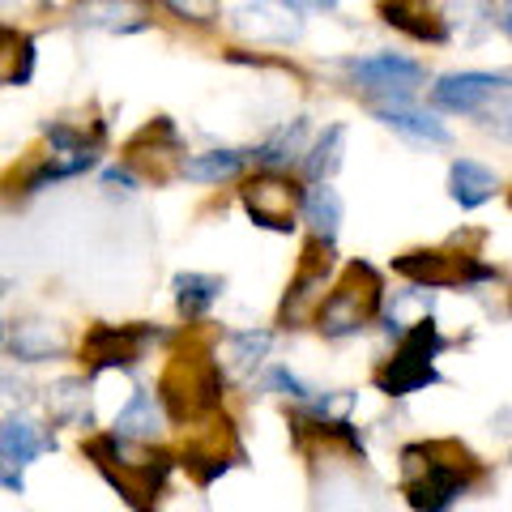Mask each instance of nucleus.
I'll list each match as a JSON object with an SVG mask.
<instances>
[{
  "label": "nucleus",
  "mask_w": 512,
  "mask_h": 512,
  "mask_svg": "<svg viewBox=\"0 0 512 512\" xmlns=\"http://www.w3.org/2000/svg\"><path fill=\"white\" fill-rule=\"evenodd\" d=\"M303 154H308V116H295V120L278 124L274 133H269L248 158L261 171H282V167H291V163H303Z\"/></svg>",
  "instance_id": "nucleus-22"
},
{
  "label": "nucleus",
  "mask_w": 512,
  "mask_h": 512,
  "mask_svg": "<svg viewBox=\"0 0 512 512\" xmlns=\"http://www.w3.org/2000/svg\"><path fill=\"white\" fill-rule=\"evenodd\" d=\"M244 444H239L231 419H222V410L214 414V419H205L192 427V440L184 444V453L175 457L180 466L192 474V483L197 487H214L222 474L244 466Z\"/></svg>",
  "instance_id": "nucleus-9"
},
{
  "label": "nucleus",
  "mask_w": 512,
  "mask_h": 512,
  "mask_svg": "<svg viewBox=\"0 0 512 512\" xmlns=\"http://www.w3.org/2000/svg\"><path fill=\"white\" fill-rule=\"evenodd\" d=\"M0 402L22 414L30 402H35V384H30L18 367H5V372H0Z\"/></svg>",
  "instance_id": "nucleus-33"
},
{
  "label": "nucleus",
  "mask_w": 512,
  "mask_h": 512,
  "mask_svg": "<svg viewBox=\"0 0 512 512\" xmlns=\"http://www.w3.org/2000/svg\"><path fill=\"white\" fill-rule=\"evenodd\" d=\"M0 338H5V325H0Z\"/></svg>",
  "instance_id": "nucleus-40"
},
{
  "label": "nucleus",
  "mask_w": 512,
  "mask_h": 512,
  "mask_svg": "<svg viewBox=\"0 0 512 512\" xmlns=\"http://www.w3.org/2000/svg\"><path fill=\"white\" fill-rule=\"evenodd\" d=\"M483 124H487V133H495L500 141H508V146H512V99H508V103H500L495 111H487Z\"/></svg>",
  "instance_id": "nucleus-34"
},
{
  "label": "nucleus",
  "mask_w": 512,
  "mask_h": 512,
  "mask_svg": "<svg viewBox=\"0 0 512 512\" xmlns=\"http://www.w3.org/2000/svg\"><path fill=\"white\" fill-rule=\"evenodd\" d=\"M329 278H333V244H325V239H308L295 278H291V286H286V295L278 303V325L299 329L303 320H312L320 299H325V291L333 286Z\"/></svg>",
  "instance_id": "nucleus-10"
},
{
  "label": "nucleus",
  "mask_w": 512,
  "mask_h": 512,
  "mask_svg": "<svg viewBox=\"0 0 512 512\" xmlns=\"http://www.w3.org/2000/svg\"><path fill=\"white\" fill-rule=\"evenodd\" d=\"M82 453L94 461V470L103 474V483L120 495L133 512H158L171 483L175 457L158 444H133L120 440L111 431H99L82 444Z\"/></svg>",
  "instance_id": "nucleus-2"
},
{
  "label": "nucleus",
  "mask_w": 512,
  "mask_h": 512,
  "mask_svg": "<svg viewBox=\"0 0 512 512\" xmlns=\"http://www.w3.org/2000/svg\"><path fill=\"white\" fill-rule=\"evenodd\" d=\"M103 150H90V154H47L43 163L26 175V192H43L47 184H60V180H77V175H86L99 167Z\"/></svg>",
  "instance_id": "nucleus-30"
},
{
  "label": "nucleus",
  "mask_w": 512,
  "mask_h": 512,
  "mask_svg": "<svg viewBox=\"0 0 512 512\" xmlns=\"http://www.w3.org/2000/svg\"><path fill=\"white\" fill-rule=\"evenodd\" d=\"M299 214L303 222H308V231L312 239H325V244H333L342 231V197H338V188H329V184H312L308 192H303V205H299Z\"/></svg>",
  "instance_id": "nucleus-26"
},
{
  "label": "nucleus",
  "mask_w": 512,
  "mask_h": 512,
  "mask_svg": "<svg viewBox=\"0 0 512 512\" xmlns=\"http://www.w3.org/2000/svg\"><path fill=\"white\" fill-rule=\"evenodd\" d=\"M342 69L350 73L372 107H397V103H410L414 94L427 86V69L410 56H397V52H376V56H355V60H342Z\"/></svg>",
  "instance_id": "nucleus-7"
},
{
  "label": "nucleus",
  "mask_w": 512,
  "mask_h": 512,
  "mask_svg": "<svg viewBox=\"0 0 512 512\" xmlns=\"http://www.w3.org/2000/svg\"><path fill=\"white\" fill-rule=\"evenodd\" d=\"M384 26L402 30L414 43H448V18L436 9V0H376Z\"/></svg>",
  "instance_id": "nucleus-14"
},
{
  "label": "nucleus",
  "mask_w": 512,
  "mask_h": 512,
  "mask_svg": "<svg viewBox=\"0 0 512 512\" xmlns=\"http://www.w3.org/2000/svg\"><path fill=\"white\" fill-rule=\"evenodd\" d=\"M69 329L60 320H18L9 333V350L18 363H52L69 355Z\"/></svg>",
  "instance_id": "nucleus-15"
},
{
  "label": "nucleus",
  "mask_w": 512,
  "mask_h": 512,
  "mask_svg": "<svg viewBox=\"0 0 512 512\" xmlns=\"http://www.w3.org/2000/svg\"><path fill=\"white\" fill-rule=\"evenodd\" d=\"M103 184H107L111 192H133L141 180H137L133 167H111V171H103Z\"/></svg>",
  "instance_id": "nucleus-35"
},
{
  "label": "nucleus",
  "mask_w": 512,
  "mask_h": 512,
  "mask_svg": "<svg viewBox=\"0 0 512 512\" xmlns=\"http://www.w3.org/2000/svg\"><path fill=\"white\" fill-rule=\"evenodd\" d=\"M252 158L244 150H210V154H188L180 163V175L192 184H222V180H235L244 175V167Z\"/></svg>",
  "instance_id": "nucleus-29"
},
{
  "label": "nucleus",
  "mask_w": 512,
  "mask_h": 512,
  "mask_svg": "<svg viewBox=\"0 0 512 512\" xmlns=\"http://www.w3.org/2000/svg\"><path fill=\"white\" fill-rule=\"evenodd\" d=\"M171 291H175V312H180L188 325H197V320L210 316V308L222 299V291H227V278H218V274H197V269H184V274H175Z\"/></svg>",
  "instance_id": "nucleus-23"
},
{
  "label": "nucleus",
  "mask_w": 512,
  "mask_h": 512,
  "mask_svg": "<svg viewBox=\"0 0 512 512\" xmlns=\"http://www.w3.org/2000/svg\"><path fill=\"white\" fill-rule=\"evenodd\" d=\"M239 201H244L248 218L256 222V227L265 231H291L295 227V214L303 205V192L299 184L291 180V175L282 171H256L252 180H244V188H239Z\"/></svg>",
  "instance_id": "nucleus-11"
},
{
  "label": "nucleus",
  "mask_w": 512,
  "mask_h": 512,
  "mask_svg": "<svg viewBox=\"0 0 512 512\" xmlns=\"http://www.w3.org/2000/svg\"><path fill=\"white\" fill-rule=\"evenodd\" d=\"M35 77V39L0 22V86H26Z\"/></svg>",
  "instance_id": "nucleus-28"
},
{
  "label": "nucleus",
  "mask_w": 512,
  "mask_h": 512,
  "mask_svg": "<svg viewBox=\"0 0 512 512\" xmlns=\"http://www.w3.org/2000/svg\"><path fill=\"white\" fill-rule=\"evenodd\" d=\"M5 291H9V282H5V278H0V299H5Z\"/></svg>",
  "instance_id": "nucleus-39"
},
{
  "label": "nucleus",
  "mask_w": 512,
  "mask_h": 512,
  "mask_svg": "<svg viewBox=\"0 0 512 512\" xmlns=\"http://www.w3.org/2000/svg\"><path fill=\"white\" fill-rule=\"evenodd\" d=\"M393 274H402L410 286H423V291H478L487 286L491 278H500V269L478 261V252H453V248H414V252H402L393 261Z\"/></svg>",
  "instance_id": "nucleus-6"
},
{
  "label": "nucleus",
  "mask_w": 512,
  "mask_h": 512,
  "mask_svg": "<svg viewBox=\"0 0 512 512\" xmlns=\"http://www.w3.org/2000/svg\"><path fill=\"white\" fill-rule=\"evenodd\" d=\"M77 22L107 35H137L150 26V13L141 0H77Z\"/></svg>",
  "instance_id": "nucleus-21"
},
{
  "label": "nucleus",
  "mask_w": 512,
  "mask_h": 512,
  "mask_svg": "<svg viewBox=\"0 0 512 512\" xmlns=\"http://www.w3.org/2000/svg\"><path fill=\"white\" fill-rule=\"evenodd\" d=\"M163 431H167V410L158 402V393H150V389H137L120 406L116 423H111V436L133 440V444H158Z\"/></svg>",
  "instance_id": "nucleus-18"
},
{
  "label": "nucleus",
  "mask_w": 512,
  "mask_h": 512,
  "mask_svg": "<svg viewBox=\"0 0 512 512\" xmlns=\"http://www.w3.org/2000/svg\"><path fill=\"white\" fill-rule=\"evenodd\" d=\"M0 487L13 491V495H22V491H26L22 470H18V466H9V461H0Z\"/></svg>",
  "instance_id": "nucleus-36"
},
{
  "label": "nucleus",
  "mask_w": 512,
  "mask_h": 512,
  "mask_svg": "<svg viewBox=\"0 0 512 512\" xmlns=\"http://www.w3.org/2000/svg\"><path fill=\"white\" fill-rule=\"evenodd\" d=\"M265 384H269V389H274L278 397H286V402H295V406H308L312 397H316L312 384H303V380L291 372V367H269Z\"/></svg>",
  "instance_id": "nucleus-31"
},
{
  "label": "nucleus",
  "mask_w": 512,
  "mask_h": 512,
  "mask_svg": "<svg viewBox=\"0 0 512 512\" xmlns=\"http://www.w3.org/2000/svg\"><path fill=\"white\" fill-rule=\"evenodd\" d=\"M372 116H376L384 128H393V133H402V137H410V141H427V146H448V141H453V133H448L444 120H436L431 111H419V107H410V103L372 107Z\"/></svg>",
  "instance_id": "nucleus-24"
},
{
  "label": "nucleus",
  "mask_w": 512,
  "mask_h": 512,
  "mask_svg": "<svg viewBox=\"0 0 512 512\" xmlns=\"http://www.w3.org/2000/svg\"><path fill=\"white\" fill-rule=\"evenodd\" d=\"M167 333L137 320V325H94L86 338H82V363H86V376H103V372H128L146 359V350L154 342H163Z\"/></svg>",
  "instance_id": "nucleus-8"
},
{
  "label": "nucleus",
  "mask_w": 512,
  "mask_h": 512,
  "mask_svg": "<svg viewBox=\"0 0 512 512\" xmlns=\"http://www.w3.org/2000/svg\"><path fill=\"white\" fill-rule=\"evenodd\" d=\"M163 9H171L180 22H192V26H214L222 5L218 0H158Z\"/></svg>",
  "instance_id": "nucleus-32"
},
{
  "label": "nucleus",
  "mask_w": 512,
  "mask_h": 512,
  "mask_svg": "<svg viewBox=\"0 0 512 512\" xmlns=\"http://www.w3.org/2000/svg\"><path fill=\"white\" fill-rule=\"evenodd\" d=\"M444 350H448V338L440 333L436 316L414 320L402 338H397L393 355L372 372L376 393L402 402V397H410V393H423V389H431V384H444L440 367H436V359L444 355Z\"/></svg>",
  "instance_id": "nucleus-4"
},
{
  "label": "nucleus",
  "mask_w": 512,
  "mask_h": 512,
  "mask_svg": "<svg viewBox=\"0 0 512 512\" xmlns=\"http://www.w3.org/2000/svg\"><path fill=\"white\" fill-rule=\"evenodd\" d=\"M269 350H274V333L269 329H235L222 338L218 363L227 372V380H252L265 367Z\"/></svg>",
  "instance_id": "nucleus-20"
},
{
  "label": "nucleus",
  "mask_w": 512,
  "mask_h": 512,
  "mask_svg": "<svg viewBox=\"0 0 512 512\" xmlns=\"http://www.w3.org/2000/svg\"><path fill=\"white\" fill-rule=\"evenodd\" d=\"M384 308V278L372 261H350L342 269V278L329 286L325 299L316 308V329L325 333L329 342H342V338H355L363 333L372 320H380Z\"/></svg>",
  "instance_id": "nucleus-5"
},
{
  "label": "nucleus",
  "mask_w": 512,
  "mask_h": 512,
  "mask_svg": "<svg viewBox=\"0 0 512 512\" xmlns=\"http://www.w3.org/2000/svg\"><path fill=\"white\" fill-rule=\"evenodd\" d=\"M43 410L52 427H94V410H90V376H60L43 389Z\"/></svg>",
  "instance_id": "nucleus-17"
},
{
  "label": "nucleus",
  "mask_w": 512,
  "mask_h": 512,
  "mask_svg": "<svg viewBox=\"0 0 512 512\" xmlns=\"http://www.w3.org/2000/svg\"><path fill=\"white\" fill-rule=\"evenodd\" d=\"M487 478V466L457 440H414L402 448V495L414 512H453Z\"/></svg>",
  "instance_id": "nucleus-1"
},
{
  "label": "nucleus",
  "mask_w": 512,
  "mask_h": 512,
  "mask_svg": "<svg viewBox=\"0 0 512 512\" xmlns=\"http://www.w3.org/2000/svg\"><path fill=\"white\" fill-rule=\"evenodd\" d=\"M154 158V163H167V158H175V163H184V141L180 133H175V124L167 116H154L150 124H141L133 137H128V146H124V167H133L141 171Z\"/></svg>",
  "instance_id": "nucleus-19"
},
{
  "label": "nucleus",
  "mask_w": 512,
  "mask_h": 512,
  "mask_svg": "<svg viewBox=\"0 0 512 512\" xmlns=\"http://www.w3.org/2000/svg\"><path fill=\"white\" fill-rule=\"evenodd\" d=\"M504 90H512V69H504V73H483V69L444 73V77H436V86H431V103L440 111H453V116H474V111H483L491 99H500Z\"/></svg>",
  "instance_id": "nucleus-12"
},
{
  "label": "nucleus",
  "mask_w": 512,
  "mask_h": 512,
  "mask_svg": "<svg viewBox=\"0 0 512 512\" xmlns=\"http://www.w3.org/2000/svg\"><path fill=\"white\" fill-rule=\"evenodd\" d=\"M495 192H500V175L491 167L474 163V158H457V163L448 167V197H453L461 210H478Z\"/></svg>",
  "instance_id": "nucleus-25"
},
{
  "label": "nucleus",
  "mask_w": 512,
  "mask_h": 512,
  "mask_svg": "<svg viewBox=\"0 0 512 512\" xmlns=\"http://www.w3.org/2000/svg\"><path fill=\"white\" fill-rule=\"evenodd\" d=\"M342 154H346V124L333 120V124L320 128V137L308 146V154H303V180L329 184L342 167Z\"/></svg>",
  "instance_id": "nucleus-27"
},
{
  "label": "nucleus",
  "mask_w": 512,
  "mask_h": 512,
  "mask_svg": "<svg viewBox=\"0 0 512 512\" xmlns=\"http://www.w3.org/2000/svg\"><path fill=\"white\" fill-rule=\"evenodd\" d=\"M231 26L256 43H299L303 39V9L295 0H248L231 13Z\"/></svg>",
  "instance_id": "nucleus-13"
},
{
  "label": "nucleus",
  "mask_w": 512,
  "mask_h": 512,
  "mask_svg": "<svg viewBox=\"0 0 512 512\" xmlns=\"http://www.w3.org/2000/svg\"><path fill=\"white\" fill-rule=\"evenodd\" d=\"M52 448H56L52 427L26 419V414H5V419H0V461L26 470V466H35L43 453H52Z\"/></svg>",
  "instance_id": "nucleus-16"
},
{
  "label": "nucleus",
  "mask_w": 512,
  "mask_h": 512,
  "mask_svg": "<svg viewBox=\"0 0 512 512\" xmlns=\"http://www.w3.org/2000/svg\"><path fill=\"white\" fill-rule=\"evenodd\" d=\"M227 372H222L218 355L205 342H188L167 359L163 376H158V402L167 410V423L175 427H197L214 419L222 410V393H227Z\"/></svg>",
  "instance_id": "nucleus-3"
},
{
  "label": "nucleus",
  "mask_w": 512,
  "mask_h": 512,
  "mask_svg": "<svg viewBox=\"0 0 512 512\" xmlns=\"http://www.w3.org/2000/svg\"><path fill=\"white\" fill-rule=\"evenodd\" d=\"M299 9H325V13H333L338 9V0H295Z\"/></svg>",
  "instance_id": "nucleus-38"
},
{
  "label": "nucleus",
  "mask_w": 512,
  "mask_h": 512,
  "mask_svg": "<svg viewBox=\"0 0 512 512\" xmlns=\"http://www.w3.org/2000/svg\"><path fill=\"white\" fill-rule=\"evenodd\" d=\"M495 22H500V30L512 39V0H504V5H500V18H495Z\"/></svg>",
  "instance_id": "nucleus-37"
}]
</instances>
